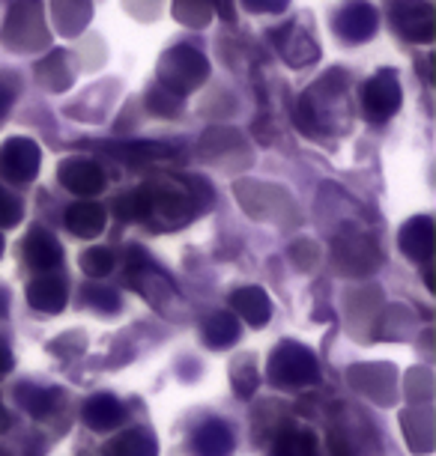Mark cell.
Here are the masks:
<instances>
[{
    "label": "cell",
    "instance_id": "7a4b0ae2",
    "mask_svg": "<svg viewBox=\"0 0 436 456\" xmlns=\"http://www.w3.org/2000/svg\"><path fill=\"white\" fill-rule=\"evenodd\" d=\"M28 301L33 307H39V311H45V314H57L60 307L66 305V283L60 278L33 281L30 289H28Z\"/></svg>",
    "mask_w": 436,
    "mask_h": 456
},
{
    "label": "cell",
    "instance_id": "277c9868",
    "mask_svg": "<svg viewBox=\"0 0 436 456\" xmlns=\"http://www.w3.org/2000/svg\"><path fill=\"white\" fill-rule=\"evenodd\" d=\"M81 418L90 429H99L102 433V429H111L123 420V409H119L117 400H111V397H93L87 406H84Z\"/></svg>",
    "mask_w": 436,
    "mask_h": 456
},
{
    "label": "cell",
    "instance_id": "9c48e42d",
    "mask_svg": "<svg viewBox=\"0 0 436 456\" xmlns=\"http://www.w3.org/2000/svg\"><path fill=\"white\" fill-rule=\"evenodd\" d=\"M12 370V355H10V349L0 343V376H6Z\"/></svg>",
    "mask_w": 436,
    "mask_h": 456
},
{
    "label": "cell",
    "instance_id": "ba28073f",
    "mask_svg": "<svg viewBox=\"0 0 436 456\" xmlns=\"http://www.w3.org/2000/svg\"><path fill=\"white\" fill-rule=\"evenodd\" d=\"M111 269H114V254H111V251L93 248V251L84 254V272L93 274V278H105Z\"/></svg>",
    "mask_w": 436,
    "mask_h": 456
},
{
    "label": "cell",
    "instance_id": "52a82bcc",
    "mask_svg": "<svg viewBox=\"0 0 436 456\" xmlns=\"http://www.w3.org/2000/svg\"><path fill=\"white\" fill-rule=\"evenodd\" d=\"M236 307L248 316V322L251 325H263L267 322V316H269V307H267V301H263V296L258 289H243V292H236Z\"/></svg>",
    "mask_w": 436,
    "mask_h": 456
},
{
    "label": "cell",
    "instance_id": "6da1fadb",
    "mask_svg": "<svg viewBox=\"0 0 436 456\" xmlns=\"http://www.w3.org/2000/svg\"><path fill=\"white\" fill-rule=\"evenodd\" d=\"M317 453V433L296 424H284L272 436V456H314Z\"/></svg>",
    "mask_w": 436,
    "mask_h": 456
},
{
    "label": "cell",
    "instance_id": "3957f363",
    "mask_svg": "<svg viewBox=\"0 0 436 456\" xmlns=\"http://www.w3.org/2000/svg\"><path fill=\"white\" fill-rule=\"evenodd\" d=\"M66 224L75 236H84V239H93L105 230V212L93 203H78L66 212Z\"/></svg>",
    "mask_w": 436,
    "mask_h": 456
},
{
    "label": "cell",
    "instance_id": "30bf717a",
    "mask_svg": "<svg viewBox=\"0 0 436 456\" xmlns=\"http://www.w3.org/2000/svg\"><path fill=\"white\" fill-rule=\"evenodd\" d=\"M87 456H108V453H105V451H90Z\"/></svg>",
    "mask_w": 436,
    "mask_h": 456
},
{
    "label": "cell",
    "instance_id": "8992f818",
    "mask_svg": "<svg viewBox=\"0 0 436 456\" xmlns=\"http://www.w3.org/2000/svg\"><path fill=\"white\" fill-rule=\"evenodd\" d=\"M114 453L117 456H156V442H152V433H147V429H132V433H126L114 444Z\"/></svg>",
    "mask_w": 436,
    "mask_h": 456
},
{
    "label": "cell",
    "instance_id": "5b68a950",
    "mask_svg": "<svg viewBox=\"0 0 436 456\" xmlns=\"http://www.w3.org/2000/svg\"><path fill=\"white\" fill-rule=\"evenodd\" d=\"M230 429L225 424H210L201 429L198 442H194V447H198L201 456H227L230 453Z\"/></svg>",
    "mask_w": 436,
    "mask_h": 456
}]
</instances>
